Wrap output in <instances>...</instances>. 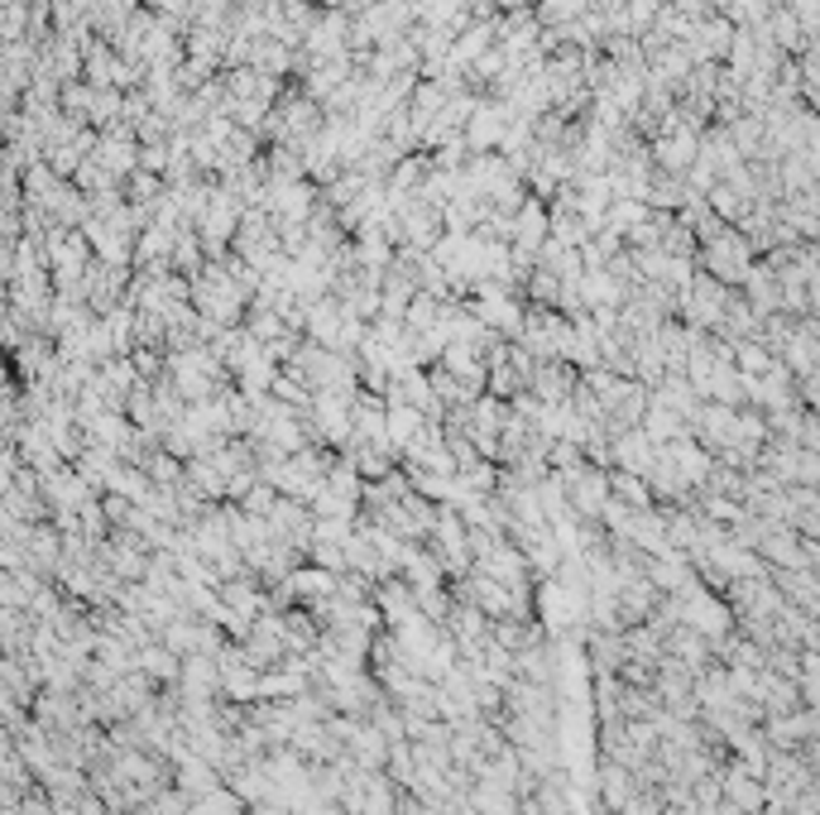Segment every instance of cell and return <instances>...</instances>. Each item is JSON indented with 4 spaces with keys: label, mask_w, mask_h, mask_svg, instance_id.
Instances as JSON below:
<instances>
[{
    "label": "cell",
    "mask_w": 820,
    "mask_h": 815,
    "mask_svg": "<svg viewBox=\"0 0 820 815\" xmlns=\"http://www.w3.org/2000/svg\"><path fill=\"white\" fill-rule=\"evenodd\" d=\"M475 317H481L489 331H504V336H513V331H523V312L519 303H513L509 293H504V283H481V307H475Z\"/></svg>",
    "instance_id": "277c9868"
},
{
    "label": "cell",
    "mask_w": 820,
    "mask_h": 815,
    "mask_svg": "<svg viewBox=\"0 0 820 815\" xmlns=\"http://www.w3.org/2000/svg\"><path fill=\"white\" fill-rule=\"evenodd\" d=\"M749 288H753V307H777V279H767V273H749Z\"/></svg>",
    "instance_id": "5bb4252c"
},
{
    "label": "cell",
    "mask_w": 820,
    "mask_h": 815,
    "mask_svg": "<svg viewBox=\"0 0 820 815\" xmlns=\"http://www.w3.org/2000/svg\"><path fill=\"white\" fill-rule=\"evenodd\" d=\"M614 489H620V499L624 504H634V509H648V494H643V485H638V475H620V480H614Z\"/></svg>",
    "instance_id": "2e32d148"
},
{
    "label": "cell",
    "mask_w": 820,
    "mask_h": 815,
    "mask_svg": "<svg viewBox=\"0 0 820 815\" xmlns=\"http://www.w3.org/2000/svg\"><path fill=\"white\" fill-rule=\"evenodd\" d=\"M140 672H145L154 686L183 682V657H178V652H173L169 643H149V648H140Z\"/></svg>",
    "instance_id": "30bf717a"
},
{
    "label": "cell",
    "mask_w": 820,
    "mask_h": 815,
    "mask_svg": "<svg viewBox=\"0 0 820 815\" xmlns=\"http://www.w3.org/2000/svg\"><path fill=\"white\" fill-rule=\"evenodd\" d=\"M672 815H696V811H672Z\"/></svg>",
    "instance_id": "ac0fdd59"
},
{
    "label": "cell",
    "mask_w": 820,
    "mask_h": 815,
    "mask_svg": "<svg viewBox=\"0 0 820 815\" xmlns=\"http://www.w3.org/2000/svg\"><path fill=\"white\" fill-rule=\"evenodd\" d=\"M241 221H245V217H241V202H235L231 187L211 193V202H207V211H201V221H197V231H201V241H207L211 255H221L226 241L241 231Z\"/></svg>",
    "instance_id": "6da1fadb"
},
{
    "label": "cell",
    "mask_w": 820,
    "mask_h": 815,
    "mask_svg": "<svg viewBox=\"0 0 820 815\" xmlns=\"http://www.w3.org/2000/svg\"><path fill=\"white\" fill-rule=\"evenodd\" d=\"M183 700H211L221 691V662L217 657H183Z\"/></svg>",
    "instance_id": "ba28073f"
},
{
    "label": "cell",
    "mask_w": 820,
    "mask_h": 815,
    "mask_svg": "<svg viewBox=\"0 0 820 815\" xmlns=\"http://www.w3.org/2000/svg\"><path fill=\"white\" fill-rule=\"evenodd\" d=\"M701 154V140H696V130H667L662 140H652V163H658L662 173H691V163H696Z\"/></svg>",
    "instance_id": "5b68a950"
},
{
    "label": "cell",
    "mask_w": 820,
    "mask_h": 815,
    "mask_svg": "<svg viewBox=\"0 0 820 815\" xmlns=\"http://www.w3.org/2000/svg\"><path fill=\"white\" fill-rule=\"evenodd\" d=\"M173 269H178V273H197L201 269V245L187 231L178 235V249H173Z\"/></svg>",
    "instance_id": "4fadbf2b"
},
{
    "label": "cell",
    "mask_w": 820,
    "mask_h": 815,
    "mask_svg": "<svg viewBox=\"0 0 820 815\" xmlns=\"http://www.w3.org/2000/svg\"><path fill=\"white\" fill-rule=\"evenodd\" d=\"M504 135H509V116L504 106H475V116L465 120V144L489 154V149H504Z\"/></svg>",
    "instance_id": "52a82bcc"
},
{
    "label": "cell",
    "mask_w": 820,
    "mask_h": 815,
    "mask_svg": "<svg viewBox=\"0 0 820 815\" xmlns=\"http://www.w3.org/2000/svg\"><path fill=\"white\" fill-rule=\"evenodd\" d=\"M614 461H620L628 475H652V470H658V442H652V436L628 432V436L614 442Z\"/></svg>",
    "instance_id": "9c48e42d"
},
{
    "label": "cell",
    "mask_w": 820,
    "mask_h": 815,
    "mask_svg": "<svg viewBox=\"0 0 820 815\" xmlns=\"http://www.w3.org/2000/svg\"><path fill=\"white\" fill-rule=\"evenodd\" d=\"M101 168L111 173V178H130V173H140V149H135V130L125 120H116L106 135L96 140V154H92Z\"/></svg>",
    "instance_id": "7a4b0ae2"
},
{
    "label": "cell",
    "mask_w": 820,
    "mask_h": 815,
    "mask_svg": "<svg viewBox=\"0 0 820 815\" xmlns=\"http://www.w3.org/2000/svg\"><path fill=\"white\" fill-rule=\"evenodd\" d=\"M250 68L255 72H269V78H279V72L288 68V44H279V39H255V48H250Z\"/></svg>",
    "instance_id": "7c38bea8"
},
{
    "label": "cell",
    "mask_w": 820,
    "mask_h": 815,
    "mask_svg": "<svg viewBox=\"0 0 820 815\" xmlns=\"http://www.w3.org/2000/svg\"><path fill=\"white\" fill-rule=\"evenodd\" d=\"M705 265H711V273L720 283H743L749 279V241H743V235H715L711 241V255H705Z\"/></svg>",
    "instance_id": "3957f363"
},
{
    "label": "cell",
    "mask_w": 820,
    "mask_h": 815,
    "mask_svg": "<svg viewBox=\"0 0 820 815\" xmlns=\"http://www.w3.org/2000/svg\"><path fill=\"white\" fill-rule=\"evenodd\" d=\"M499 10H528V5H542V0H495Z\"/></svg>",
    "instance_id": "e0dca14e"
},
{
    "label": "cell",
    "mask_w": 820,
    "mask_h": 815,
    "mask_svg": "<svg viewBox=\"0 0 820 815\" xmlns=\"http://www.w3.org/2000/svg\"><path fill=\"white\" fill-rule=\"evenodd\" d=\"M729 801H735V806H743V811H759L763 792L749 782V777H735V782H729Z\"/></svg>",
    "instance_id": "9a60e30c"
},
{
    "label": "cell",
    "mask_w": 820,
    "mask_h": 815,
    "mask_svg": "<svg viewBox=\"0 0 820 815\" xmlns=\"http://www.w3.org/2000/svg\"><path fill=\"white\" fill-rule=\"evenodd\" d=\"M547 235H552V217H547V207H542L538 197H528L523 211L513 217V249H519V255H542Z\"/></svg>",
    "instance_id": "8992f818"
},
{
    "label": "cell",
    "mask_w": 820,
    "mask_h": 815,
    "mask_svg": "<svg viewBox=\"0 0 820 815\" xmlns=\"http://www.w3.org/2000/svg\"><path fill=\"white\" fill-rule=\"evenodd\" d=\"M638 796L634 787V768H620V762H604L600 768V801L610 811H628V801Z\"/></svg>",
    "instance_id": "8fae6325"
}]
</instances>
